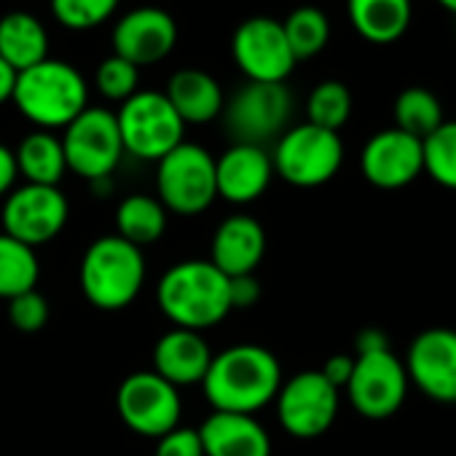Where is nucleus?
I'll list each match as a JSON object with an SVG mask.
<instances>
[{"instance_id":"obj_6","label":"nucleus","mask_w":456,"mask_h":456,"mask_svg":"<svg viewBox=\"0 0 456 456\" xmlns=\"http://www.w3.org/2000/svg\"><path fill=\"white\" fill-rule=\"evenodd\" d=\"M124 153L142 161H159L183 142L185 124L164 92H137L116 113Z\"/></svg>"},{"instance_id":"obj_10","label":"nucleus","mask_w":456,"mask_h":456,"mask_svg":"<svg viewBox=\"0 0 456 456\" xmlns=\"http://www.w3.org/2000/svg\"><path fill=\"white\" fill-rule=\"evenodd\" d=\"M408 373L392 349H379L354 357V370L346 384L349 403L365 419L381 421L395 416L408 397Z\"/></svg>"},{"instance_id":"obj_13","label":"nucleus","mask_w":456,"mask_h":456,"mask_svg":"<svg viewBox=\"0 0 456 456\" xmlns=\"http://www.w3.org/2000/svg\"><path fill=\"white\" fill-rule=\"evenodd\" d=\"M274 400L280 424L301 440L325 435L338 416V389L320 370L296 373L280 387Z\"/></svg>"},{"instance_id":"obj_27","label":"nucleus","mask_w":456,"mask_h":456,"mask_svg":"<svg viewBox=\"0 0 456 456\" xmlns=\"http://www.w3.org/2000/svg\"><path fill=\"white\" fill-rule=\"evenodd\" d=\"M392 116H395V129H400V132H405V134H411L416 140L429 137L445 121L437 94H432L424 86L403 89L397 94V100H395Z\"/></svg>"},{"instance_id":"obj_5","label":"nucleus","mask_w":456,"mask_h":456,"mask_svg":"<svg viewBox=\"0 0 456 456\" xmlns=\"http://www.w3.org/2000/svg\"><path fill=\"white\" fill-rule=\"evenodd\" d=\"M274 175L296 188H317L333 180L344 164V142L338 132L320 129L314 124L290 126L272 153Z\"/></svg>"},{"instance_id":"obj_34","label":"nucleus","mask_w":456,"mask_h":456,"mask_svg":"<svg viewBox=\"0 0 456 456\" xmlns=\"http://www.w3.org/2000/svg\"><path fill=\"white\" fill-rule=\"evenodd\" d=\"M9 320L22 333H38L49 322V301L38 290H28L9 301Z\"/></svg>"},{"instance_id":"obj_15","label":"nucleus","mask_w":456,"mask_h":456,"mask_svg":"<svg viewBox=\"0 0 456 456\" xmlns=\"http://www.w3.org/2000/svg\"><path fill=\"white\" fill-rule=\"evenodd\" d=\"M408 381L435 403H456V330H421L405 354Z\"/></svg>"},{"instance_id":"obj_14","label":"nucleus","mask_w":456,"mask_h":456,"mask_svg":"<svg viewBox=\"0 0 456 456\" xmlns=\"http://www.w3.org/2000/svg\"><path fill=\"white\" fill-rule=\"evenodd\" d=\"M232 57L248 81L256 84H285L298 65L282 22L272 17H253L242 22L232 38Z\"/></svg>"},{"instance_id":"obj_4","label":"nucleus","mask_w":456,"mask_h":456,"mask_svg":"<svg viewBox=\"0 0 456 456\" xmlns=\"http://www.w3.org/2000/svg\"><path fill=\"white\" fill-rule=\"evenodd\" d=\"M78 282L92 306L102 312L126 309L140 296L145 282L142 250L118 234L100 237L86 248L81 258Z\"/></svg>"},{"instance_id":"obj_3","label":"nucleus","mask_w":456,"mask_h":456,"mask_svg":"<svg viewBox=\"0 0 456 456\" xmlns=\"http://www.w3.org/2000/svg\"><path fill=\"white\" fill-rule=\"evenodd\" d=\"M12 102L38 129H65L89 108V86L78 68L49 57L41 65L17 73Z\"/></svg>"},{"instance_id":"obj_23","label":"nucleus","mask_w":456,"mask_h":456,"mask_svg":"<svg viewBox=\"0 0 456 456\" xmlns=\"http://www.w3.org/2000/svg\"><path fill=\"white\" fill-rule=\"evenodd\" d=\"M346 14L362 41L389 46L408 33L413 6L411 0H346Z\"/></svg>"},{"instance_id":"obj_37","label":"nucleus","mask_w":456,"mask_h":456,"mask_svg":"<svg viewBox=\"0 0 456 456\" xmlns=\"http://www.w3.org/2000/svg\"><path fill=\"white\" fill-rule=\"evenodd\" d=\"M352 370H354V357H349V354H333L325 365H322V376L341 392V389H346V384H349V379H352Z\"/></svg>"},{"instance_id":"obj_39","label":"nucleus","mask_w":456,"mask_h":456,"mask_svg":"<svg viewBox=\"0 0 456 456\" xmlns=\"http://www.w3.org/2000/svg\"><path fill=\"white\" fill-rule=\"evenodd\" d=\"M354 349L357 354H368V352H379V349H389V338L384 330L379 328H365L357 333V341H354Z\"/></svg>"},{"instance_id":"obj_33","label":"nucleus","mask_w":456,"mask_h":456,"mask_svg":"<svg viewBox=\"0 0 456 456\" xmlns=\"http://www.w3.org/2000/svg\"><path fill=\"white\" fill-rule=\"evenodd\" d=\"M94 84H97V92L105 97V100H113V102H126L132 94H137V84H140V68H134L132 62L121 60V57H108L100 62L97 73H94Z\"/></svg>"},{"instance_id":"obj_38","label":"nucleus","mask_w":456,"mask_h":456,"mask_svg":"<svg viewBox=\"0 0 456 456\" xmlns=\"http://www.w3.org/2000/svg\"><path fill=\"white\" fill-rule=\"evenodd\" d=\"M20 172H17V159L14 151L0 142V196H9L14 191Z\"/></svg>"},{"instance_id":"obj_31","label":"nucleus","mask_w":456,"mask_h":456,"mask_svg":"<svg viewBox=\"0 0 456 456\" xmlns=\"http://www.w3.org/2000/svg\"><path fill=\"white\" fill-rule=\"evenodd\" d=\"M424 172L443 188L456 191V121H443L421 140Z\"/></svg>"},{"instance_id":"obj_28","label":"nucleus","mask_w":456,"mask_h":456,"mask_svg":"<svg viewBox=\"0 0 456 456\" xmlns=\"http://www.w3.org/2000/svg\"><path fill=\"white\" fill-rule=\"evenodd\" d=\"M41 277V266L36 250L0 234V298H17L28 290H36Z\"/></svg>"},{"instance_id":"obj_26","label":"nucleus","mask_w":456,"mask_h":456,"mask_svg":"<svg viewBox=\"0 0 456 456\" xmlns=\"http://www.w3.org/2000/svg\"><path fill=\"white\" fill-rule=\"evenodd\" d=\"M116 228L121 240L142 250L148 245H156L164 237L167 209L153 196H145V193L126 196L116 209Z\"/></svg>"},{"instance_id":"obj_24","label":"nucleus","mask_w":456,"mask_h":456,"mask_svg":"<svg viewBox=\"0 0 456 456\" xmlns=\"http://www.w3.org/2000/svg\"><path fill=\"white\" fill-rule=\"evenodd\" d=\"M0 60L17 73L49 60V33L30 12H12L0 20Z\"/></svg>"},{"instance_id":"obj_12","label":"nucleus","mask_w":456,"mask_h":456,"mask_svg":"<svg viewBox=\"0 0 456 456\" xmlns=\"http://www.w3.org/2000/svg\"><path fill=\"white\" fill-rule=\"evenodd\" d=\"M68 215V199L57 185L25 183L4 201V234L36 250L62 232Z\"/></svg>"},{"instance_id":"obj_40","label":"nucleus","mask_w":456,"mask_h":456,"mask_svg":"<svg viewBox=\"0 0 456 456\" xmlns=\"http://www.w3.org/2000/svg\"><path fill=\"white\" fill-rule=\"evenodd\" d=\"M14 86H17V70L12 65H6L4 60H0V105L12 102Z\"/></svg>"},{"instance_id":"obj_16","label":"nucleus","mask_w":456,"mask_h":456,"mask_svg":"<svg viewBox=\"0 0 456 456\" xmlns=\"http://www.w3.org/2000/svg\"><path fill=\"white\" fill-rule=\"evenodd\" d=\"M113 54L134 68L156 65L167 60L177 44V25L172 14L156 6H140L126 12L113 28Z\"/></svg>"},{"instance_id":"obj_20","label":"nucleus","mask_w":456,"mask_h":456,"mask_svg":"<svg viewBox=\"0 0 456 456\" xmlns=\"http://www.w3.org/2000/svg\"><path fill=\"white\" fill-rule=\"evenodd\" d=\"M204 456H272V437L250 413L215 411L199 427Z\"/></svg>"},{"instance_id":"obj_30","label":"nucleus","mask_w":456,"mask_h":456,"mask_svg":"<svg viewBox=\"0 0 456 456\" xmlns=\"http://www.w3.org/2000/svg\"><path fill=\"white\" fill-rule=\"evenodd\" d=\"M352 116V92L341 81H322L312 89L306 100V118L309 124L338 132Z\"/></svg>"},{"instance_id":"obj_2","label":"nucleus","mask_w":456,"mask_h":456,"mask_svg":"<svg viewBox=\"0 0 456 456\" xmlns=\"http://www.w3.org/2000/svg\"><path fill=\"white\" fill-rule=\"evenodd\" d=\"M156 298L164 317L175 328H185L196 333L223 322L225 314L232 312L228 277L220 274L209 261L175 264L159 280Z\"/></svg>"},{"instance_id":"obj_19","label":"nucleus","mask_w":456,"mask_h":456,"mask_svg":"<svg viewBox=\"0 0 456 456\" xmlns=\"http://www.w3.org/2000/svg\"><path fill=\"white\" fill-rule=\"evenodd\" d=\"M274 177V164L266 148L234 142L215 161L217 196L232 204H250L261 199Z\"/></svg>"},{"instance_id":"obj_22","label":"nucleus","mask_w":456,"mask_h":456,"mask_svg":"<svg viewBox=\"0 0 456 456\" xmlns=\"http://www.w3.org/2000/svg\"><path fill=\"white\" fill-rule=\"evenodd\" d=\"M167 100L175 108V113L183 118V124H209L223 113L225 97L220 84L196 68L177 70L167 84Z\"/></svg>"},{"instance_id":"obj_8","label":"nucleus","mask_w":456,"mask_h":456,"mask_svg":"<svg viewBox=\"0 0 456 456\" xmlns=\"http://www.w3.org/2000/svg\"><path fill=\"white\" fill-rule=\"evenodd\" d=\"M293 94L285 84L248 81L232 100L223 105V121L234 142L261 145L280 140L290 126Z\"/></svg>"},{"instance_id":"obj_1","label":"nucleus","mask_w":456,"mask_h":456,"mask_svg":"<svg viewBox=\"0 0 456 456\" xmlns=\"http://www.w3.org/2000/svg\"><path fill=\"white\" fill-rule=\"evenodd\" d=\"M201 387L215 411L253 416L277 397L282 368L266 346L237 344L212 354Z\"/></svg>"},{"instance_id":"obj_41","label":"nucleus","mask_w":456,"mask_h":456,"mask_svg":"<svg viewBox=\"0 0 456 456\" xmlns=\"http://www.w3.org/2000/svg\"><path fill=\"white\" fill-rule=\"evenodd\" d=\"M437 4L445 9V12H451V14H456V0H437Z\"/></svg>"},{"instance_id":"obj_11","label":"nucleus","mask_w":456,"mask_h":456,"mask_svg":"<svg viewBox=\"0 0 456 456\" xmlns=\"http://www.w3.org/2000/svg\"><path fill=\"white\" fill-rule=\"evenodd\" d=\"M118 416L142 437H161L180 427V392L153 370H137L126 376L116 395Z\"/></svg>"},{"instance_id":"obj_32","label":"nucleus","mask_w":456,"mask_h":456,"mask_svg":"<svg viewBox=\"0 0 456 456\" xmlns=\"http://www.w3.org/2000/svg\"><path fill=\"white\" fill-rule=\"evenodd\" d=\"M118 9V0H52L54 20L68 30H92L108 22Z\"/></svg>"},{"instance_id":"obj_17","label":"nucleus","mask_w":456,"mask_h":456,"mask_svg":"<svg viewBox=\"0 0 456 456\" xmlns=\"http://www.w3.org/2000/svg\"><path fill=\"white\" fill-rule=\"evenodd\" d=\"M360 169L365 180L381 191L405 188L424 172L421 140L395 126L384 129L365 142L360 156Z\"/></svg>"},{"instance_id":"obj_35","label":"nucleus","mask_w":456,"mask_h":456,"mask_svg":"<svg viewBox=\"0 0 456 456\" xmlns=\"http://www.w3.org/2000/svg\"><path fill=\"white\" fill-rule=\"evenodd\" d=\"M156 456H204L199 429L191 427H175L172 432L159 437Z\"/></svg>"},{"instance_id":"obj_18","label":"nucleus","mask_w":456,"mask_h":456,"mask_svg":"<svg viewBox=\"0 0 456 456\" xmlns=\"http://www.w3.org/2000/svg\"><path fill=\"white\" fill-rule=\"evenodd\" d=\"M266 256V232L250 215L225 217L209 245V264L228 280L256 274Z\"/></svg>"},{"instance_id":"obj_21","label":"nucleus","mask_w":456,"mask_h":456,"mask_svg":"<svg viewBox=\"0 0 456 456\" xmlns=\"http://www.w3.org/2000/svg\"><path fill=\"white\" fill-rule=\"evenodd\" d=\"M212 362V352L201 333L172 328L153 346V373H159L172 387L201 384L207 368Z\"/></svg>"},{"instance_id":"obj_29","label":"nucleus","mask_w":456,"mask_h":456,"mask_svg":"<svg viewBox=\"0 0 456 456\" xmlns=\"http://www.w3.org/2000/svg\"><path fill=\"white\" fill-rule=\"evenodd\" d=\"M282 30H285V38L290 44L296 62L317 57L330 41V22H328L325 12L317 6L293 9L288 14V20L282 22Z\"/></svg>"},{"instance_id":"obj_7","label":"nucleus","mask_w":456,"mask_h":456,"mask_svg":"<svg viewBox=\"0 0 456 456\" xmlns=\"http://www.w3.org/2000/svg\"><path fill=\"white\" fill-rule=\"evenodd\" d=\"M156 164V188L164 209L199 215L217 199L215 159L207 148L183 140Z\"/></svg>"},{"instance_id":"obj_36","label":"nucleus","mask_w":456,"mask_h":456,"mask_svg":"<svg viewBox=\"0 0 456 456\" xmlns=\"http://www.w3.org/2000/svg\"><path fill=\"white\" fill-rule=\"evenodd\" d=\"M228 298H232V309H250L261 298V282L256 274L228 280Z\"/></svg>"},{"instance_id":"obj_25","label":"nucleus","mask_w":456,"mask_h":456,"mask_svg":"<svg viewBox=\"0 0 456 456\" xmlns=\"http://www.w3.org/2000/svg\"><path fill=\"white\" fill-rule=\"evenodd\" d=\"M14 159H17V172L33 185H57L60 188V180L68 172L62 140L44 129L28 134L20 142V148L14 151Z\"/></svg>"},{"instance_id":"obj_9","label":"nucleus","mask_w":456,"mask_h":456,"mask_svg":"<svg viewBox=\"0 0 456 456\" xmlns=\"http://www.w3.org/2000/svg\"><path fill=\"white\" fill-rule=\"evenodd\" d=\"M62 151L68 169L89 183L108 180L124 156L116 113L105 108H86L78 113L62 134Z\"/></svg>"}]
</instances>
